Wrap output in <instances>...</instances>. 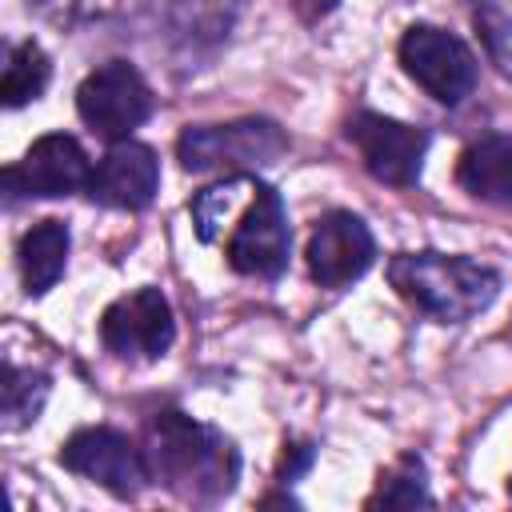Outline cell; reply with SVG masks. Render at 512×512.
<instances>
[{
	"label": "cell",
	"mask_w": 512,
	"mask_h": 512,
	"mask_svg": "<svg viewBox=\"0 0 512 512\" xmlns=\"http://www.w3.org/2000/svg\"><path fill=\"white\" fill-rule=\"evenodd\" d=\"M468 4H472V20L488 44V56L512 80V0H468Z\"/></svg>",
	"instance_id": "ac0fdd59"
},
{
	"label": "cell",
	"mask_w": 512,
	"mask_h": 512,
	"mask_svg": "<svg viewBox=\"0 0 512 512\" xmlns=\"http://www.w3.org/2000/svg\"><path fill=\"white\" fill-rule=\"evenodd\" d=\"M232 272L240 276H260V280H280L292 256V228H288V208L284 196L256 180L252 184V204L244 208V220L228 236L224 248Z\"/></svg>",
	"instance_id": "8992f818"
},
{
	"label": "cell",
	"mask_w": 512,
	"mask_h": 512,
	"mask_svg": "<svg viewBox=\"0 0 512 512\" xmlns=\"http://www.w3.org/2000/svg\"><path fill=\"white\" fill-rule=\"evenodd\" d=\"M304 256H308V276L320 288H348L352 280H360L372 268L376 240L356 212L332 208L312 224Z\"/></svg>",
	"instance_id": "8fae6325"
},
{
	"label": "cell",
	"mask_w": 512,
	"mask_h": 512,
	"mask_svg": "<svg viewBox=\"0 0 512 512\" xmlns=\"http://www.w3.org/2000/svg\"><path fill=\"white\" fill-rule=\"evenodd\" d=\"M288 152V132L268 116H240L232 124H196L176 140V156L188 172L256 176Z\"/></svg>",
	"instance_id": "3957f363"
},
{
	"label": "cell",
	"mask_w": 512,
	"mask_h": 512,
	"mask_svg": "<svg viewBox=\"0 0 512 512\" xmlns=\"http://www.w3.org/2000/svg\"><path fill=\"white\" fill-rule=\"evenodd\" d=\"M68 224L64 220H40L20 236L16 248V264H20V280L28 296H44L48 288H56V280L68 268Z\"/></svg>",
	"instance_id": "5bb4252c"
},
{
	"label": "cell",
	"mask_w": 512,
	"mask_h": 512,
	"mask_svg": "<svg viewBox=\"0 0 512 512\" xmlns=\"http://www.w3.org/2000/svg\"><path fill=\"white\" fill-rule=\"evenodd\" d=\"M156 108L148 80L128 60H108L76 88V112L100 140H128Z\"/></svg>",
	"instance_id": "277c9868"
},
{
	"label": "cell",
	"mask_w": 512,
	"mask_h": 512,
	"mask_svg": "<svg viewBox=\"0 0 512 512\" xmlns=\"http://www.w3.org/2000/svg\"><path fill=\"white\" fill-rule=\"evenodd\" d=\"M400 64L404 72L440 104H464L472 92H476V80H480V64H476V52L436 28V24H412L404 28L400 36Z\"/></svg>",
	"instance_id": "5b68a950"
},
{
	"label": "cell",
	"mask_w": 512,
	"mask_h": 512,
	"mask_svg": "<svg viewBox=\"0 0 512 512\" xmlns=\"http://www.w3.org/2000/svg\"><path fill=\"white\" fill-rule=\"evenodd\" d=\"M92 180V164L88 152L80 148L76 136L68 132H48L40 136L20 164L4 168V196L8 204L24 200H56V196H72L80 188H88Z\"/></svg>",
	"instance_id": "9c48e42d"
},
{
	"label": "cell",
	"mask_w": 512,
	"mask_h": 512,
	"mask_svg": "<svg viewBox=\"0 0 512 512\" xmlns=\"http://www.w3.org/2000/svg\"><path fill=\"white\" fill-rule=\"evenodd\" d=\"M388 284L416 312H424L440 324H464L496 300L500 272L480 260H468V256L396 252L388 260Z\"/></svg>",
	"instance_id": "7a4b0ae2"
},
{
	"label": "cell",
	"mask_w": 512,
	"mask_h": 512,
	"mask_svg": "<svg viewBox=\"0 0 512 512\" xmlns=\"http://www.w3.org/2000/svg\"><path fill=\"white\" fill-rule=\"evenodd\" d=\"M456 184L488 204H512V136H480L456 160Z\"/></svg>",
	"instance_id": "4fadbf2b"
},
{
	"label": "cell",
	"mask_w": 512,
	"mask_h": 512,
	"mask_svg": "<svg viewBox=\"0 0 512 512\" xmlns=\"http://www.w3.org/2000/svg\"><path fill=\"white\" fill-rule=\"evenodd\" d=\"M508 492H512V480H508Z\"/></svg>",
	"instance_id": "44dd1931"
},
{
	"label": "cell",
	"mask_w": 512,
	"mask_h": 512,
	"mask_svg": "<svg viewBox=\"0 0 512 512\" xmlns=\"http://www.w3.org/2000/svg\"><path fill=\"white\" fill-rule=\"evenodd\" d=\"M140 448L152 484L188 504H220L240 480L236 444L220 428L200 424L176 408H160L144 420Z\"/></svg>",
	"instance_id": "6da1fadb"
},
{
	"label": "cell",
	"mask_w": 512,
	"mask_h": 512,
	"mask_svg": "<svg viewBox=\"0 0 512 512\" xmlns=\"http://www.w3.org/2000/svg\"><path fill=\"white\" fill-rule=\"evenodd\" d=\"M48 388H52V384H48L44 372L20 368V364L4 360V368H0V424H4L8 432L28 428V424L40 416V408H44V400H48Z\"/></svg>",
	"instance_id": "9a60e30c"
},
{
	"label": "cell",
	"mask_w": 512,
	"mask_h": 512,
	"mask_svg": "<svg viewBox=\"0 0 512 512\" xmlns=\"http://www.w3.org/2000/svg\"><path fill=\"white\" fill-rule=\"evenodd\" d=\"M56 460L68 472L108 488L120 500H132V496H140L144 484H152L148 464H144V448L132 436L116 432V428H80V432H72L60 444Z\"/></svg>",
	"instance_id": "ba28073f"
},
{
	"label": "cell",
	"mask_w": 512,
	"mask_h": 512,
	"mask_svg": "<svg viewBox=\"0 0 512 512\" xmlns=\"http://www.w3.org/2000/svg\"><path fill=\"white\" fill-rule=\"evenodd\" d=\"M312 460H316V444H308V440H288L284 452H280L276 484H280V488H292V484L312 468Z\"/></svg>",
	"instance_id": "d6986e66"
},
{
	"label": "cell",
	"mask_w": 512,
	"mask_h": 512,
	"mask_svg": "<svg viewBox=\"0 0 512 512\" xmlns=\"http://www.w3.org/2000/svg\"><path fill=\"white\" fill-rule=\"evenodd\" d=\"M48 80H52V64H48V56L36 40H20V44L8 48L4 80H0V96H4L8 108H24L36 96H44Z\"/></svg>",
	"instance_id": "2e32d148"
},
{
	"label": "cell",
	"mask_w": 512,
	"mask_h": 512,
	"mask_svg": "<svg viewBox=\"0 0 512 512\" xmlns=\"http://www.w3.org/2000/svg\"><path fill=\"white\" fill-rule=\"evenodd\" d=\"M292 8L304 24H320L324 16H332L340 8V0H292Z\"/></svg>",
	"instance_id": "ffe728a7"
},
{
	"label": "cell",
	"mask_w": 512,
	"mask_h": 512,
	"mask_svg": "<svg viewBox=\"0 0 512 512\" xmlns=\"http://www.w3.org/2000/svg\"><path fill=\"white\" fill-rule=\"evenodd\" d=\"M176 340L172 304L160 288H136L100 316V344L120 360H160Z\"/></svg>",
	"instance_id": "30bf717a"
},
{
	"label": "cell",
	"mask_w": 512,
	"mask_h": 512,
	"mask_svg": "<svg viewBox=\"0 0 512 512\" xmlns=\"http://www.w3.org/2000/svg\"><path fill=\"white\" fill-rule=\"evenodd\" d=\"M428 508V484H424V460L420 456H400L392 472L380 476V488L368 496V508Z\"/></svg>",
	"instance_id": "e0dca14e"
},
{
	"label": "cell",
	"mask_w": 512,
	"mask_h": 512,
	"mask_svg": "<svg viewBox=\"0 0 512 512\" xmlns=\"http://www.w3.org/2000/svg\"><path fill=\"white\" fill-rule=\"evenodd\" d=\"M344 136L356 144L360 164L372 180L392 184V188H412L420 184V168L428 156V132L392 116H380L372 108H360L348 116Z\"/></svg>",
	"instance_id": "52a82bcc"
},
{
	"label": "cell",
	"mask_w": 512,
	"mask_h": 512,
	"mask_svg": "<svg viewBox=\"0 0 512 512\" xmlns=\"http://www.w3.org/2000/svg\"><path fill=\"white\" fill-rule=\"evenodd\" d=\"M160 188V160L148 144L140 140H116L100 164L92 168V180H88V196L104 208H120V212H140L152 204Z\"/></svg>",
	"instance_id": "7c38bea8"
}]
</instances>
